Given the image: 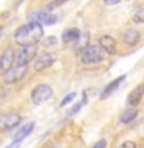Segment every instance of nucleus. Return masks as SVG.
Wrapping results in <instances>:
<instances>
[{"instance_id":"24","label":"nucleus","mask_w":144,"mask_h":148,"mask_svg":"<svg viewBox=\"0 0 144 148\" xmlns=\"http://www.w3.org/2000/svg\"><path fill=\"white\" fill-rule=\"evenodd\" d=\"M20 145H22V142H16V140H12V142L9 143V145H8L6 148H19Z\"/></svg>"},{"instance_id":"22","label":"nucleus","mask_w":144,"mask_h":148,"mask_svg":"<svg viewBox=\"0 0 144 148\" xmlns=\"http://www.w3.org/2000/svg\"><path fill=\"white\" fill-rule=\"evenodd\" d=\"M93 148H107V140L105 139H101V140H98L95 145H93Z\"/></svg>"},{"instance_id":"2","label":"nucleus","mask_w":144,"mask_h":148,"mask_svg":"<svg viewBox=\"0 0 144 148\" xmlns=\"http://www.w3.org/2000/svg\"><path fill=\"white\" fill-rule=\"evenodd\" d=\"M105 54L107 53L99 45H87L81 53V63L87 65V66H90V65H98V63L102 62V59H104Z\"/></svg>"},{"instance_id":"15","label":"nucleus","mask_w":144,"mask_h":148,"mask_svg":"<svg viewBox=\"0 0 144 148\" xmlns=\"http://www.w3.org/2000/svg\"><path fill=\"white\" fill-rule=\"evenodd\" d=\"M79 36H81V32H79L78 28H68V29H65L62 32V42H65V43H68V42H76L79 39Z\"/></svg>"},{"instance_id":"19","label":"nucleus","mask_w":144,"mask_h":148,"mask_svg":"<svg viewBox=\"0 0 144 148\" xmlns=\"http://www.w3.org/2000/svg\"><path fill=\"white\" fill-rule=\"evenodd\" d=\"M74 97H76V92H70V94H67V96L64 97V100L60 102V106H65L67 103H70V102H71Z\"/></svg>"},{"instance_id":"9","label":"nucleus","mask_w":144,"mask_h":148,"mask_svg":"<svg viewBox=\"0 0 144 148\" xmlns=\"http://www.w3.org/2000/svg\"><path fill=\"white\" fill-rule=\"evenodd\" d=\"M30 20L39 22L40 25H54L57 22V17L48 11H36V12L30 14Z\"/></svg>"},{"instance_id":"7","label":"nucleus","mask_w":144,"mask_h":148,"mask_svg":"<svg viewBox=\"0 0 144 148\" xmlns=\"http://www.w3.org/2000/svg\"><path fill=\"white\" fill-rule=\"evenodd\" d=\"M56 62V57L53 53H42L39 56H36L34 59H33V71L36 73H42L45 71V69H48L51 65Z\"/></svg>"},{"instance_id":"4","label":"nucleus","mask_w":144,"mask_h":148,"mask_svg":"<svg viewBox=\"0 0 144 148\" xmlns=\"http://www.w3.org/2000/svg\"><path fill=\"white\" fill-rule=\"evenodd\" d=\"M28 73V65H12L9 69H6L3 74V82L8 85H16L20 80H23Z\"/></svg>"},{"instance_id":"6","label":"nucleus","mask_w":144,"mask_h":148,"mask_svg":"<svg viewBox=\"0 0 144 148\" xmlns=\"http://www.w3.org/2000/svg\"><path fill=\"white\" fill-rule=\"evenodd\" d=\"M36 56H37V45L20 46V49L16 51V63L17 65H28L30 62H33V59Z\"/></svg>"},{"instance_id":"5","label":"nucleus","mask_w":144,"mask_h":148,"mask_svg":"<svg viewBox=\"0 0 144 148\" xmlns=\"http://www.w3.org/2000/svg\"><path fill=\"white\" fill-rule=\"evenodd\" d=\"M51 96H53V88L46 83H39L31 91V102L34 105H44L51 99Z\"/></svg>"},{"instance_id":"20","label":"nucleus","mask_w":144,"mask_h":148,"mask_svg":"<svg viewBox=\"0 0 144 148\" xmlns=\"http://www.w3.org/2000/svg\"><path fill=\"white\" fill-rule=\"evenodd\" d=\"M119 148H136V143H135L133 140H125L119 145Z\"/></svg>"},{"instance_id":"11","label":"nucleus","mask_w":144,"mask_h":148,"mask_svg":"<svg viewBox=\"0 0 144 148\" xmlns=\"http://www.w3.org/2000/svg\"><path fill=\"white\" fill-rule=\"evenodd\" d=\"M121 37H123V42H124L125 45L133 46V45H136L138 42L141 40V32H139L138 29H133V28H130V29L124 31Z\"/></svg>"},{"instance_id":"17","label":"nucleus","mask_w":144,"mask_h":148,"mask_svg":"<svg viewBox=\"0 0 144 148\" xmlns=\"http://www.w3.org/2000/svg\"><path fill=\"white\" fill-rule=\"evenodd\" d=\"M133 22L135 23H144V8L136 9V12L133 16Z\"/></svg>"},{"instance_id":"12","label":"nucleus","mask_w":144,"mask_h":148,"mask_svg":"<svg viewBox=\"0 0 144 148\" xmlns=\"http://www.w3.org/2000/svg\"><path fill=\"white\" fill-rule=\"evenodd\" d=\"M143 96H144V83H139L138 86H135L133 90L130 91V94H129V97H127V103H129L130 106L138 105L139 102H141Z\"/></svg>"},{"instance_id":"14","label":"nucleus","mask_w":144,"mask_h":148,"mask_svg":"<svg viewBox=\"0 0 144 148\" xmlns=\"http://www.w3.org/2000/svg\"><path fill=\"white\" fill-rule=\"evenodd\" d=\"M34 130V122H28L25 125H22L20 128H19V131L14 134V137H12V140H16V142H22L25 137H28L31 134V131Z\"/></svg>"},{"instance_id":"10","label":"nucleus","mask_w":144,"mask_h":148,"mask_svg":"<svg viewBox=\"0 0 144 148\" xmlns=\"http://www.w3.org/2000/svg\"><path fill=\"white\" fill-rule=\"evenodd\" d=\"M99 46L105 51L107 54L113 56L116 54V39L111 36H102L99 37Z\"/></svg>"},{"instance_id":"16","label":"nucleus","mask_w":144,"mask_h":148,"mask_svg":"<svg viewBox=\"0 0 144 148\" xmlns=\"http://www.w3.org/2000/svg\"><path fill=\"white\" fill-rule=\"evenodd\" d=\"M136 114H138L136 110H127V111H124V113L121 114V117H119L121 123H130L132 120H135Z\"/></svg>"},{"instance_id":"21","label":"nucleus","mask_w":144,"mask_h":148,"mask_svg":"<svg viewBox=\"0 0 144 148\" xmlns=\"http://www.w3.org/2000/svg\"><path fill=\"white\" fill-rule=\"evenodd\" d=\"M82 105H84V102H79V103H76V105H74V106H73L71 110H70V113H68V116H73V114H76L78 111H79V110L82 108Z\"/></svg>"},{"instance_id":"1","label":"nucleus","mask_w":144,"mask_h":148,"mask_svg":"<svg viewBox=\"0 0 144 148\" xmlns=\"http://www.w3.org/2000/svg\"><path fill=\"white\" fill-rule=\"evenodd\" d=\"M14 43L19 46L25 45H37L39 42L44 39V26L39 22L30 20L25 25H20L14 31Z\"/></svg>"},{"instance_id":"23","label":"nucleus","mask_w":144,"mask_h":148,"mask_svg":"<svg viewBox=\"0 0 144 148\" xmlns=\"http://www.w3.org/2000/svg\"><path fill=\"white\" fill-rule=\"evenodd\" d=\"M102 2H104L105 5H109V6H111V5H118L121 0H102Z\"/></svg>"},{"instance_id":"18","label":"nucleus","mask_w":144,"mask_h":148,"mask_svg":"<svg viewBox=\"0 0 144 148\" xmlns=\"http://www.w3.org/2000/svg\"><path fill=\"white\" fill-rule=\"evenodd\" d=\"M67 2H68V0H53V2L46 6V11H53L54 8H59L60 5H64V3H67Z\"/></svg>"},{"instance_id":"8","label":"nucleus","mask_w":144,"mask_h":148,"mask_svg":"<svg viewBox=\"0 0 144 148\" xmlns=\"http://www.w3.org/2000/svg\"><path fill=\"white\" fill-rule=\"evenodd\" d=\"M16 63V49L12 46H6L0 54V73H5Z\"/></svg>"},{"instance_id":"3","label":"nucleus","mask_w":144,"mask_h":148,"mask_svg":"<svg viewBox=\"0 0 144 148\" xmlns=\"http://www.w3.org/2000/svg\"><path fill=\"white\" fill-rule=\"evenodd\" d=\"M22 123V116L17 111H3L0 113V133H8L11 130L17 128Z\"/></svg>"},{"instance_id":"13","label":"nucleus","mask_w":144,"mask_h":148,"mask_svg":"<svg viewBox=\"0 0 144 148\" xmlns=\"http://www.w3.org/2000/svg\"><path fill=\"white\" fill-rule=\"evenodd\" d=\"M124 79H125V76H121V77H118V79H115V80H111V82L109 83V85H107V86L104 88V91L101 92L99 99H101V100L107 99V97H109V96L111 94V92L118 90V88H119V85L123 83V80H124Z\"/></svg>"}]
</instances>
